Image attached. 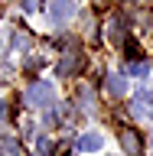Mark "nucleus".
Segmentation results:
<instances>
[{
  "label": "nucleus",
  "instance_id": "f257e3e1",
  "mask_svg": "<svg viewBox=\"0 0 153 156\" xmlns=\"http://www.w3.org/2000/svg\"><path fill=\"white\" fill-rule=\"evenodd\" d=\"M52 98H56V88L49 85V81H36V85H29V91H26V101H29V104H36V107L49 104Z\"/></svg>",
  "mask_w": 153,
  "mask_h": 156
},
{
  "label": "nucleus",
  "instance_id": "f03ea898",
  "mask_svg": "<svg viewBox=\"0 0 153 156\" xmlns=\"http://www.w3.org/2000/svg\"><path fill=\"white\" fill-rule=\"evenodd\" d=\"M49 13H52V20H68L75 13V0H52L49 3Z\"/></svg>",
  "mask_w": 153,
  "mask_h": 156
},
{
  "label": "nucleus",
  "instance_id": "7ed1b4c3",
  "mask_svg": "<svg viewBox=\"0 0 153 156\" xmlns=\"http://www.w3.org/2000/svg\"><path fill=\"white\" fill-rule=\"evenodd\" d=\"M150 107H153V94H150V91H137V94H134V114L137 117H147Z\"/></svg>",
  "mask_w": 153,
  "mask_h": 156
},
{
  "label": "nucleus",
  "instance_id": "20e7f679",
  "mask_svg": "<svg viewBox=\"0 0 153 156\" xmlns=\"http://www.w3.org/2000/svg\"><path fill=\"white\" fill-rule=\"evenodd\" d=\"M101 143H104L101 133H82L78 136V150L82 153H95V150H101Z\"/></svg>",
  "mask_w": 153,
  "mask_h": 156
},
{
  "label": "nucleus",
  "instance_id": "39448f33",
  "mask_svg": "<svg viewBox=\"0 0 153 156\" xmlns=\"http://www.w3.org/2000/svg\"><path fill=\"white\" fill-rule=\"evenodd\" d=\"M121 146H124L130 156H140V136L130 133V130H121Z\"/></svg>",
  "mask_w": 153,
  "mask_h": 156
},
{
  "label": "nucleus",
  "instance_id": "423d86ee",
  "mask_svg": "<svg viewBox=\"0 0 153 156\" xmlns=\"http://www.w3.org/2000/svg\"><path fill=\"white\" fill-rule=\"evenodd\" d=\"M104 88L111 91V94H117V98H121V94L127 91V81H124L121 75H107V78H104Z\"/></svg>",
  "mask_w": 153,
  "mask_h": 156
},
{
  "label": "nucleus",
  "instance_id": "0eeeda50",
  "mask_svg": "<svg viewBox=\"0 0 153 156\" xmlns=\"http://www.w3.org/2000/svg\"><path fill=\"white\" fill-rule=\"evenodd\" d=\"M147 62H130V75H147Z\"/></svg>",
  "mask_w": 153,
  "mask_h": 156
},
{
  "label": "nucleus",
  "instance_id": "6e6552de",
  "mask_svg": "<svg viewBox=\"0 0 153 156\" xmlns=\"http://www.w3.org/2000/svg\"><path fill=\"white\" fill-rule=\"evenodd\" d=\"M23 10H26V13H36V10H39V0H23Z\"/></svg>",
  "mask_w": 153,
  "mask_h": 156
},
{
  "label": "nucleus",
  "instance_id": "1a4fd4ad",
  "mask_svg": "<svg viewBox=\"0 0 153 156\" xmlns=\"http://www.w3.org/2000/svg\"><path fill=\"white\" fill-rule=\"evenodd\" d=\"M3 117H7V104H3V101H0V120H3Z\"/></svg>",
  "mask_w": 153,
  "mask_h": 156
}]
</instances>
